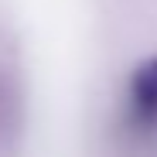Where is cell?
Returning a JSON list of instances; mask_svg holds the SVG:
<instances>
[{"label":"cell","mask_w":157,"mask_h":157,"mask_svg":"<svg viewBox=\"0 0 157 157\" xmlns=\"http://www.w3.org/2000/svg\"><path fill=\"white\" fill-rule=\"evenodd\" d=\"M123 126L133 140L157 137V58L144 62L123 89Z\"/></svg>","instance_id":"obj_1"}]
</instances>
